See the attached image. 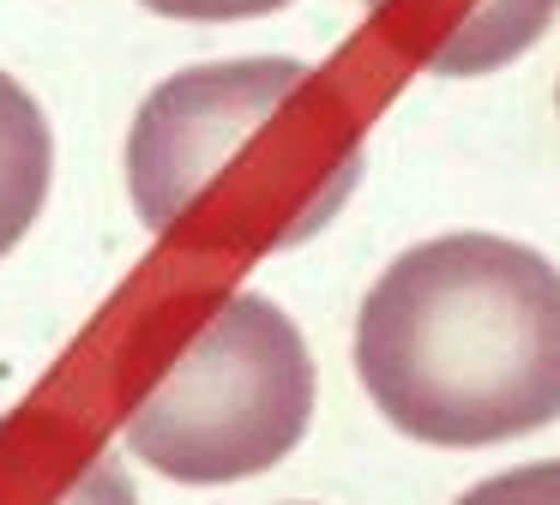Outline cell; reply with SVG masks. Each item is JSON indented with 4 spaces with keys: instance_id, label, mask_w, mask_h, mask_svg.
I'll use <instances>...</instances> for the list:
<instances>
[{
    "instance_id": "cell-1",
    "label": "cell",
    "mask_w": 560,
    "mask_h": 505,
    "mask_svg": "<svg viewBox=\"0 0 560 505\" xmlns=\"http://www.w3.org/2000/svg\"><path fill=\"white\" fill-rule=\"evenodd\" d=\"M362 127L326 67L290 55L182 67L139 103L127 192L151 235L235 259L314 240L362 180Z\"/></svg>"
},
{
    "instance_id": "cell-2",
    "label": "cell",
    "mask_w": 560,
    "mask_h": 505,
    "mask_svg": "<svg viewBox=\"0 0 560 505\" xmlns=\"http://www.w3.org/2000/svg\"><path fill=\"white\" fill-rule=\"evenodd\" d=\"M355 373L404 439H524L560 421V271L482 228L422 240L362 295Z\"/></svg>"
},
{
    "instance_id": "cell-3",
    "label": "cell",
    "mask_w": 560,
    "mask_h": 505,
    "mask_svg": "<svg viewBox=\"0 0 560 505\" xmlns=\"http://www.w3.org/2000/svg\"><path fill=\"white\" fill-rule=\"evenodd\" d=\"M314 421V355L266 295H230L127 415V451L182 488L266 475Z\"/></svg>"
},
{
    "instance_id": "cell-4",
    "label": "cell",
    "mask_w": 560,
    "mask_h": 505,
    "mask_svg": "<svg viewBox=\"0 0 560 505\" xmlns=\"http://www.w3.org/2000/svg\"><path fill=\"white\" fill-rule=\"evenodd\" d=\"M374 31L434 79H482L542 43L560 0H362Z\"/></svg>"
},
{
    "instance_id": "cell-5",
    "label": "cell",
    "mask_w": 560,
    "mask_h": 505,
    "mask_svg": "<svg viewBox=\"0 0 560 505\" xmlns=\"http://www.w3.org/2000/svg\"><path fill=\"white\" fill-rule=\"evenodd\" d=\"M49 180H55V132L43 103L0 72V259L31 235V223L49 204Z\"/></svg>"
},
{
    "instance_id": "cell-6",
    "label": "cell",
    "mask_w": 560,
    "mask_h": 505,
    "mask_svg": "<svg viewBox=\"0 0 560 505\" xmlns=\"http://www.w3.org/2000/svg\"><path fill=\"white\" fill-rule=\"evenodd\" d=\"M452 505H560V457L500 469V475H488V481H476V488H464Z\"/></svg>"
},
{
    "instance_id": "cell-7",
    "label": "cell",
    "mask_w": 560,
    "mask_h": 505,
    "mask_svg": "<svg viewBox=\"0 0 560 505\" xmlns=\"http://www.w3.org/2000/svg\"><path fill=\"white\" fill-rule=\"evenodd\" d=\"M55 505H139V493H133V481L121 475L115 457H91V463L61 488Z\"/></svg>"
},
{
    "instance_id": "cell-8",
    "label": "cell",
    "mask_w": 560,
    "mask_h": 505,
    "mask_svg": "<svg viewBox=\"0 0 560 505\" xmlns=\"http://www.w3.org/2000/svg\"><path fill=\"white\" fill-rule=\"evenodd\" d=\"M145 12H163V19H194V24H230V19H266V12H283L290 0H139Z\"/></svg>"
}]
</instances>
